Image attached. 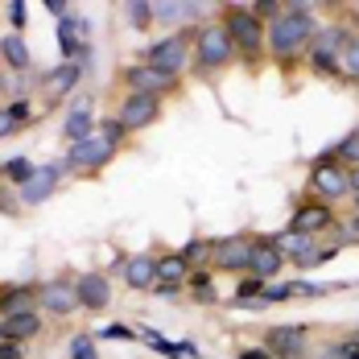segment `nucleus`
I'll return each instance as SVG.
<instances>
[{
	"label": "nucleus",
	"mask_w": 359,
	"mask_h": 359,
	"mask_svg": "<svg viewBox=\"0 0 359 359\" xmlns=\"http://www.w3.org/2000/svg\"><path fill=\"white\" fill-rule=\"evenodd\" d=\"M339 67H343V74H347V79H359V34H351V41L343 46Z\"/></svg>",
	"instance_id": "c85d7f7f"
},
{
	"label": "nucleus",
	"mask_w": 359,
	"mask_h": 359,
	"mask_svg": "<svg viewBox=\"0 0 359 359\" xmlns=\"http://www.w3.org/2000/svg\"><path fill=\"white\" fill-rule=\"evenodd\" d=\"M260 347L273 359H306L310 355V347H306V326H269Z\"/></svg>",
	"instance_id": "6e6552de"
},
{
	"label": "nucleus",
	"mask_w": 359,
	"mask_h": 359,
	"mask_svg": "<svg viewBox=\"0 0 359 359\" xmlns=\"http://www.w3.org/2000/svg\"><path fill=\"white\" fill-rule=\"evenodd\" d=\"M0 359H21V343H0Z\"/></svg>",
	"instance_id": "79ce46f5"
},
{
	"label": "nucleus",
	"mask_w": 359,
	"mask_h": 359,
	"mask_svg": "<svg viewBox=\"0 0 359 359\" xmlns=\"http://www.w3.org/2000/svg\"><path fill=\"white\" fill-rule=\"evenodd\" d=\"M58 178H62V165H58V161H54V165H41L34 178L21 186V203H25V207H41V203L54 194Z\"/></svg>",
	"instance_id": "ddd939ff"
},
{
	"label": "nucleus",
	"mask_w": 359,
	"mask_h": 359,
	"mask_svg": "<svg viewBox=\"0 0 359 359\" xmlns=\"http://www.w3.org/2000/svg\"><path fill=\"white\" fill-rule=\"evenodd\" d=\"M334 347H339V351H343L347 359H359V334H347V339H339Z\"/></svg>",
	"instance_id": "4c0bfd02"
},
{
	"label": "nucleus",
	"mask_w": 359,
	"mask_h": 359,
	"mask_svg": "<svg viewBox=\"0 0 359 359\" xmlns=\"http://www.w3.org/2000/svg\"><path fill=\"white\" fill-rule=\"evenodd\" d=\"M252 13H256L260 21H277V17L285 13V4H281V0H256V4H252Z\"/></svg>",
	"instance_id": "2f4dec72"
},
{
	"label": "nucleus",
	"mask_w": 359,
	"mask_h": 359,
	"mask_svg": "<svg viewBox=\"0 0 359 359\" xmlns=\"http://www.w3.org/2000/svg\"><path fill=\"white\" fill-rule=\"evenodd\" d=\"M231 58H236V41H231L223 21H211V25H203L194 34V67L203 74H215L223 67H231Z\"/></svg>",
	"instance_id": "7ed1b4c3"
},
{
	"label": "nucleus",
	"mask_w": 359,
	"mask_h": 359,
	"mask_svg": "<svg viewBox=\"0 0 359 359\" xmlns=\"http://www.w3.org/2000/svg\"><path fill=\"white\" fill-rule=\"evenodd\" d=\"M318 359H347V355H343V351H339V347L330 343V347H326V351H323V355H318Z\"/></svg>",
	"instance_id": "a18cd8bd"
},
{
	"label": "nucleus",
	"mask_w": 359,
	"mask_h": 359,
	"mask_svg": "<svg viewBox=\"0 0 359 359\" xmlns=\"http://www.w3.org/2000/svg\"><path fill=\"white\" fill-rule=\"evenodd\" d=\"M186 285H190V293H194L198 302H215V285H211V273H207V269H194Z\"/></svg>",
	"instance_id": "a878e982"
},
{
	"label": "nucleus",
	"mask_w": 359,
	"mask_h": 359,
	"mask_svg": "<svg viewBox=\"0 0 359 359\" xmlns=\"http://www.w3.org/2000/svg\"><path fill=\"white\" fill-rule=\"evenodd\" d=\"M37 306V285H4L0 289V314L13 318V314H29Z\"/></svg>",
	"instance_id": "f3484780"
},
{
	"label": "nucleus",
	"mask_w": 359,
	"mask_h": 359,
	"mask_svg": "<svg viewBox=\"0 0 359 359\" xmlns=\"http://www.w3.org/2000/svg\"><path fill=\"white\" fill-rule=\"evenodd\" d=\"M314 34H318V25H314L310 4H285V13L269 25V54L281 67H289V62H297V54L310 50Z\"/></svg>",
	"instance_id": "f257e3e1"
},
{
	"label": "nucleus",
	"mask_w": 359,
	"mask_h": 359,
	"mask_svg": "<svg viewBox=\"0 0 359 359\" xmlns=\"http://www.w3.org/2000/svg\"><path fill=\"white\" fill-rule=\"evenodd\" d=\"M223 25H227V34L236 41V54H244L248 62L256 58H264V50H269V29H264V21L252 13V4H231L227 8V17H223Z\"/></svg>",
	"instance_id": "f03ea898"
},
{
	"label": "nucleus",
	"mask_w": 359,
	"mask_h": 359,
	"mask_svg": "<svg viewBox=\"0 0 359 359\" xmlns=\"http://www.w3.org/2000/svg\"><path fill=\"white\" fill-rule=\"evenodd\" d=\"M8 21H13L17 29L25 25V4H21V0H13V4H8Z\"/></svg>",
	"instance_id": "ea45409f"
},
{
	"label": "nucleus",
	"mask_w": 359,
	"mask_h": 359,
	"mask_svg": "<svg viewBox=\"0 0 359 359\" xmlns=\"http://www.w3.org/2000/svg\"><path fill=\"white\" fill-rule=\"evenodd\" d=\"M252 236H227V240H215V252H211V264L215 269H227V273H244L252 260Z\"/></svg>",
	"instance_id": "9d476101"
},
{
	"label": "nucleus",
	"mask_w": 359,
	"mask_h": 359,
	"mask_svg": "<svg viewBox=\"0 0 359 359\" xmlns=\"http://www.w3.org/2000/svg\"><path fill=\"white\" fill-rule=\"evenodd\" d=\"M190 281V264L182 260V252H165L157 256V285H186Z\"/></svg>",
	"instance_id": "6ab92c4d"
},
{
	"label": "nucleus",
	"mask_w": 359,
	"mask_h": 359,
	"mask_svg": "<svg viewBox=\"0 0 359 359\" xmlns=\"http://www.w3.org/2000/svg\"><path fill=\"white\" fill-rule=\"evenodd\" d=\"M0 343H4V314H0Z\"/></svg>",
	"instance_id": "09e8293b"
},
{
	"label": "nucleus",
	"mask_w": 359,
	"mask_h": 359,
	"mask_svg": "<svg viewBox=\"0 0 359 359\" xmlns=\"http://www.w3.org/2000/svg\"><path fill=\"white\" fill-rule=\"evenodd\" d=\"M355 215H359V194H355Z\"/></svg>",
	"instance_id": "3c124183"
},
{
	"label": "nucleus",
	"mask_w": 359,
	"mask_h": 359,
	"mask_svg": "<svg viewBox=\"0 0 359 359\" xmlns=\"http://www.w3.org/2000/svg\"><path fill=\"white\" fill-rule=\"evenodd\" d=\"M281 264H285V256L277 252L273 236H269V240H256V244H252V260H248V273H252V277L269 281V277H277V273H281Z\"/></svg>",
	"instance_id": "2eb2a0df"
},
{
	"label": "nucleus",
	"mask_w": 359,
	"mask_h": 359,
	"mask_svg": "<svg viewBox=\"0 0 359 359\" xmlns=\"http://www.w3.org/2000/svg\"><path fill=\"white\" fill-rule=\"evenodd\" d=\"M8 111H13V120H17L21 128L34 120V108H29V100H17V104H8Z\"/></svg>",
	"instance_id": "c9c22d12"
},
{
	"label": "nucleus",
	"mask_w": 359,
	"mask_h": 359,
	"mask_svg": "<svg viewBox=\"0 0 359 359\" xmlns=\"http://www.w3.org/2000/svg\"><path fill=\"white\" fill-rule=\"evenodd\" d=\"M334 157H339V165H343V161H351V170H359V128L343 144H334Z\"/></svg>",
	"instance_id": "c756f323"
},
{
	"label": "nucleus",
	"mask_w": 359,
	"mask_h": 359,
	"mask_svg": "<svg viewBox=\"0 0 359 359\" xmlns=\"http://www.w3.org/2000/svg\"><path fill=\"white\" fill-rule=\"evenodd\" d=\"M285 297H293V281H285V285H264V302H285Z\"/></svg>",
	"instance_id": "e433bc0d"
},
{
	"label": "nucleus",
	"mask_w": 359,
	"mask_h": 359,
	"mask_svg": "<svg viewBox=\"0 0 359 359\" xmlns=\"http://www.w3.org/2000/svg\"><path fill=\"white\" fill-rule=\"evenodd\" d=\"M79 74H83V67H79V62H62L58 71L46 74V91H50V100H62V95H71L74 83H79Z\"/></svg>",
	"instance_id": "aec40b11"
},
{
	"label": "nucleus",
	"mask_w": 359,
	"mask_h": 359,
	"mask_svg": "<svg viewBox=\"0 0 359 359\" xmlns=\"http://www.w3.org/2000/svg\"><path fill=\"white\" fill-rule=\"evenodd\" d=\"M264 285H269V281H260V277H244L240 289H236V302H240V306H248L252 297H264Z\"/></svg>",
	"instance_id": "7c9ffc66"
},
{
	"label": "nucleus",
	"mask_w": 359,
	"mask_h": 359,
	"mask_svg": "<svg viewBox=\"0 0 359 359\" xmlns=\"http://www.w3.org/2000/svg\"><path fill=\"white\" fill-rule=\"evenodd\" d=\"M157 116H161V100L157 95H124L120 100V108H116V120L124 124V133H141L149 124H157Z\"/></svg>",
	"instance_id": "0eeeda50"
},
{
	"label": "nucleus",
	"mask_w": 359,
	"mask_h": 359,
	"mask_svg": "<svg viewBox=\"0 0 359 359\" xmlns=\"http://www.w3.org/2000/svg\"><path fill=\"white\" fill-rule=\"evenodd\" d=\"M273 244H277V252H281V256H285V260H293V256H297V252L306 248V244H310V236H302V231H281V236H273Z\"/></svg>",
	"instance_id": "b1692460"
},
{
	"label": "nucleus",
	"mask_w": 359,
	"mask_h": 359,
	"mask_svg": "<svg viewBox=\"0 0 359 359\" xmlns=\"http://www.w3.org/2000/svg\"><path fill=\"white\" fill-rule=\"evenodd\" d=\"M310 190H314V198H318V203H334V198L351 194L347 170L339 165L334 149H330V153H323V157H314V170H310Z\"/></svg>",
	"instance_id": "20e7f679"
},
{
	"label": "nucleus",
	"mask_w": 359,
	"mask_h": 359,
	"mask_svg": "<svg viewBox=\"0 0 359 359\" xmlns=\"http://www.w3.org/2000/svg\"><path fill=\"white\" fill-rule=\"evenodd\" d=\"M153 293H161V297H174V293H178V285H153Z\"/></svg>",
	"instance_id": "49530a36"
},
{
	"label": "nucleus",
	"mask_w": 359,
	"mask_h": 359,
	"mask_svg": "<svg viewBox=\"0 0 359 359\" xmlns=\"http://www.w3.org/2000/svg\"><path fill=\"white\" fill-rule=\"evenodd\" d=\"M71 355H74V359H100V355H95V347H91V339H87V334H79V339H71Z\"/></svg>",
	"instance_id": "f704fd0d"
},
{
	"label": "nucleus",
	"mask_w": 359,
	"mask_h": 359,
	"mask_svg": "<svg viewBox=\"0 0 359 359\" xmlns=\"http://www.w3.org/2000/svg\"><path fill=\"white\" fill-rule=\"evenodd\" d=\"M111 157H116V144H111L108 137H100V133H91V137H83V141H74L71 149H67V165L83 170V174L104 170Z\"/></svg>",
	"instance_id": "423d86ee"
},
{
	"label": "nucleus",
	"mask_w": 359,
	"mask_h": 359,
	"mask_svg": "<svg viewBox=\"0 0 359 359\" xmlns=\"http://www.w3.org/2000/svg\"><path fill=\"white\" fill-rule=\"evenodd\" d=\"M100 137H108V141L120 149V144H124V124H120V120H104V124H100Z\"/></svg>",
	"instance_id": "72a5a7b5"
},
{
	"label": "nucleus",
	"mask_w": 359,
	"mask_h": 359,
	"mask_svg": "<svg viewBox=\"0 0 359 359\" xmlns=\"http://www.w3.org/2000/svg\"><path fill=\"white\" fill-rule=\"evenodd\" d=\"M17 128H21V124L13 120V111H8V108H0V137H8V133H17Z\"/></svg>",
	"instance_id": "58836bf2"
},
{
	"label": "nucleus",
	"mask_w": 359,
	"mask_h": 359,
	"mask_svg": "<svg viewBox=\"0 0 359 359\" xmlns=\"http://www.w3.org/2000/svg\"><path fill=\"white\" fill-rule=\"evenodd\" d=\"M211 252H215L211 240H190V244L182 248V260H186V264H207V260H211Z\"/></svg>",
	"instance_id": "cd10ccee"
},
{
	"label": "nucleus",
	"mask_w": 359,
	"mask_h": 359,
	"mask_svg": "<svg viewBox=\"0 0 359 359\" xmlns=\"http://www.w3.org/2000/svg\"><path fill=\"white\" fill-rule=\"evenodd\" d=\"M124 79V87L133 91V95H170V91H178V74H165L157 71V67H149V62H137V67H124L120 71Z\"/></svg>",
	"instance_id": "39448f33"
},
{
	"label": "nucleus",
	"mask_w": 359,
	"mask_h": 359,
	"mask_svg": "<svg viewBox=\"0 0 359 359\" xmlns=\"http://www.w3.org/2000/svg\"><path fill=\"white\" fill-rule=\"evenodd\" d=\"M137 334H141V339H144V343H149V347H153V351H161V355H170V359H182L178 343H170V339H165V334H157L153 326H141Z\"/></svg>",
	"instance_id": "393cba45"
},
{
	"label": "nucleus",
	"mask_w": 359,
	"mask_h": 359,
	"mask_svg": "<svg viewBox=\"0 0 359 359\" xmlns=\"http://www.w3.org/2000/svg\"><path fill=\"white\" fill-rule=\"evenodd\" d=\"M34 174H37V165L29 161V157H13V161H4V165H0V178L8 182V186H25Z\"/></svg>",
	"instance_id": "5701e85b"
},
{
	"label": "nucleus",
	"mask_w": 359,
	"mask_h": 359,
	"mask_svg": "<svg viewBox=\"0 0 359 359\" xmlns=\"http://www.w3.org/2000/svg\"><path fill=\"white\" fill-rule=\"evenodd\" d=\"M347 182H351V194H359V170H347Z\"/></svg>",
	"instance_id": "de8ad7c7"
},
{
	"label": "nucleus",
	"mask_w": 359,
	"mask_h": 359,
	"mask_svg": "<svg viewBox=\"0 0 359 359\" xmlns=\"http://www.w3.org/2000/svg\"><path fill=\"white\" fill-rule=\"evenodd\" d=\"M104 339H128V343H133V339H137V330H128V326H108V330H104Z\"/></svg>",
	"instance_id": "a19ab883"
},
{
	"label": "nucleus",
	"mask_w": 359,
	"mask_h": 359,
	"mask_svg": "<svg viewBox=\"0 0 359 359\" xmlns=\"http://www.w3.org/2000/svg\"><path fill=\"white\" fill-rule=\"evenodd\" d=\"M178 351H182V359H198V347L194 343H178Z\"/></svg>",
	"instance_id": "c03bdc74"
},
{
	"label": "nucleus",
	"mask_w": 359,
	"mask_h": 359,
	"mask_svg": "<svg viewBox=\"0 0 359 359\" xmlns=\"http://www.w3.org/2000/svg\"><path fill=\"white\" fill-rule=\"evenodd\" d=\"M21 207H25L21 194H13L8 182H4V186H0V215H21Z\"/></svg>",
	"instance_id": "473e14b6"
},
{
	"label": "nucleus",
	"mask_w": 359,
	"mask_h": 359,
	"mask_svg": "<svg viewBox=\"0 0 359 359\" xmlns=\"http://www.w3.org/2000/svg\"><path fill=\"white\" fill-rule=\"evenodd\" d=\"M326 227H334V211H330V203L306 198L302 207H293L289 231H302V236H318V231H326Z\"/></svg>",
	"instance_id": "9b49d317"
},
{
	"label": "nucleus",
	"mask_w": 359,
	"mask_h": 359,
	"mask_svg": "<svg viewBox=\"0 0 359 359\" xmlns=\"http://www.w3.org/2000/svg\"><path fill=\"white\" fill-rule=\"evenodd\" d=\"M240 359H273V355H269L264 347H244V351H240Z\"/></svg>",
	"instance_id": "37998d69"
},
{
	"label": "nucleus",
	"mask_w": 359,
	"mask_h": 359,
	"mask_svg": "<svg viewBox=\"0 0 359 359\" xmlns=\"http://www.w3.org/2000/svg\"><path fill=\"white\" fill-rule=\"evenodd\" d=\"M74 293H79V310H104L111 302V285H108V277H100V273H83L74 281Z\"/></svg>",
	"instance_id": "4468645a"
},
{
	"label": "nucleus",
	"mask_w": 359,
	"mask_h": 359,
	"mask_svg": "<svg viewBox=\"0 0 359 359\" xmlns=\"http://www.w3.org/2000/svg\"><path fill=\"white\" fill-rule=\"evenodd\" d=\"M0 54H4V62L13 67V71H29V46L21 41L17 34H8V37H0Z\"/></svg>",
	"instance_id": "4be33fe9"
},
{
	"label": "nucleus",
	"mask_w": 359,
	"mask_h": 359,
	"mask_svg": "<svg viewBox=\"0 0 359 359\" xmlns=\"http://www.w3.org/2000/svg\"><path fill=\"white\" fill-rule=\"evenodd\" d=\"M124 13H128V21H133L137 29H144V25L157 17V8H153L149 0H128V4H124Z\"/></svg>",
	"instance_id": "bb28decb"
},
{
	"label": "nucleus",
	"mask_w": 359,
	"mask_h": 359,
	"mask_svg": "<svg viewBox=\"0 0 359 359\" xmlns=\"http://www.w3.org/2000/svg\"><path fill=\"white\" fill-rule=\"evenodd\" d=\"M186 37H161V41H153V46H144V62L149 67H157V71L165 74H178L186 67Z\"/></svg>",
	"instance_id": "f8f14e48"
},
{
	"label": "nucleus",
	"mask_w": 359,
	"mask_h": 359,
	"mask_svg": "<svg viewBox=\"0 0 359 359\" xmlns=\"http://www.w3.org/2000/svg\"><path fill=\"white\" fill-rule=\"evenodd\" d=\"M351 231H359V215H355V219H351Z\"/></svg>",
	"instance_id": "8fccbe9b"
},
{
	"label": "nucleus",
	"mask_w": 359,
	"mask_h": 359,
	"mask_svg": "<svg viewBox=\"0 0 359 359\" xmlns=\"http://www.w3.org/2000/svg\"><path fill=\"white\" fill-rule=\"evenodd\" d=\"M37 330H41L37 310H29V314H13V318H4V343H25V339H34Z\"/></svg>",
	"instance_id": "412c9836"
},
{
	"label": "nucleus",
	"mask_w": 359,
	"mask_h": 359,
	"mask_svg": "<svg viewBox=\"0 0 359 359\" xmlns=\"http://www.w3.org/2000/svg\"><path fill=\"white\" fill-rule=\"evenodd\" d=\"M91 128H95V111H91V100H79L71 108V116L62 120V137L67 141H83V137H91Z\"/></svg>",
	"instance_id": "a211bd4d"
},
{
	"label": "nucleus",
	"mask_w": 359,
	"mask_h": 359,
	"mask_svg": "<svg viewBox=\"0 0 359 359\" xmlns=\"http://www.w3.org/2000/svg\"><path fill=\"white\" fill-rule=\"evenodd\" d=\"M120 277H124V285L128 289H153L157 285V256H128L124 264H120Z\"/></svg>",
	"instance_id": "dca6fc26"
},
{
	"label": "nucleus",
	"mask_w": 359,
	"mask_h": 359,
	"mask_svg": "<svg viewBox=\"0 0 359 359\" xmlns=\"http://www.w3.org/2000/svg\"><path fill=\"white\" fill-rule=\"evenodd\" d=\"M37 310H46V314H54V318H71L74 310H79V293H74V281H46V285H37Z\"/></svg>",
	"instance_id": "1a4fd4ad"
}]
</instances>
